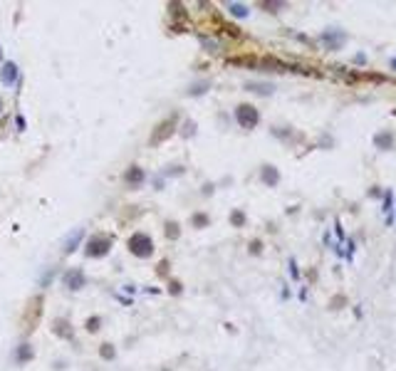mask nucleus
Masks as SVG:
<instances>
[{
    "mask_svg": "<svg viewBox=\"0 0 396 371\" xmlns=\"http://www.w3.org/2000/svg\"><path fill=\"white\" fill-rule=\"evenodd\" d=\"M102 356H104V359L114 356V349H109V344H104V349H102Z\"/></svg>",
    "mask_w": 396,
    "mask_h": 371,
    "instance_id": "obj_12",
    "label": "nucleus"
},
{
    "mask_svg": "<svg viewBox=\"0 0 396 371\" xmlns=\"http://www.w3.org/2000/svg\"><path fill=\"white\" fill-rule=\"evenodd\" d=\"M231 10H233L236 15H245V8H243V5H231Z\"/></svg>",
    "mask_w": 396,
    "mask_h": 371,
    "instance_id": "obj_13",
    "label": "nucleus"
},
{
    "mask_svg": "<svg viewBox=\"0 0 396 371\" xmlns=\"http://www.w3.org/2000/svg\"><path fill=\"white\" fill-rule=\"evenodd\" d=\"M30 354H33V351H30V349H28V344H25V346L20 349V354H18V359H20V361H25V359H28Z\"/></svg>",
    "mask_w": 396,
    "mask_h": 371,
    "instance_id": "obj_9",
    "label": "nucleus"
},
{
    "mask_svg": "<svg viewBox=\"0 0 396 371\" xmlns=\"http://www.w3.org/2000/svg\"><path fill=\"white\" fill-rule=\"evenodd\" d=\"M173 129H176V116H171V119L161 121V124L156 126V131L151 134V144H161L163 139H168V136L173 134Z\"/></svg>",
    "mask_w": 396,
    "mask_h": 371,
    "instance_id": "obj_3",
    "label": "nucleus"
},
{
    "mask_svg": "<svg viewBox=\"0 0 396 371\" xmlns=\"http://www.w3.org/2000/svg\"><path fill=\"white\" fill-rule=\"evenodd\" d=\"M238 121L250 129V126L258 124V111H255L253 107H238Z\"/></svg>",
    "mask_w": 396,
    "mask_h": 371,
    "instance_id": "obj_4",
    "label": "nucleus"
},
{
    "mask_svg": "<svg viewBox=\"0 0 396 371\" xmlns=\"http://www.w3.org/2000/svg\"><path fill=\"white\" fill-rule=\"evenodd\" d=\"M0 109H3V102H0Z\"/></svg>",
    "mask_w": 396,
    "mask_h": 371,
    "instance_id": "obj_15",
    "label": "nucleus"
},
{
    "mask_svg": "<svg viewBox=\"0 0 396 371\" xmlns=\"http://www.w3.org/2000/svg\"><path fill=\"white\" fill-rule=\"evenodd\" d=\"M0 77H3V82H5V84H13V82H15V77H18V67H15L13 62H10V65H5V67H3V74H0Z\"/></svg>",
    "mask_w": 396,
    "mask_h": 371,
    "instance_id": "obj_6",
    "label": "nucleus"
},
{
    "mask_svg": "<svg viewBox=\"0 0 396 371\" xmlns=\"http://www.w3.org/2000/svg\"><path fill=\"white\" fill-rule=\"evenodd\" d=\"M79 238H82V230H75V235H70V238H67V243H65V253L75 250V245L79 243Z\"/></svg>",
    "mask_w": 396,
    "mask_h": 371,
    "instance_id": "obj_8",
    "label": "nucleus"
},
{
    "mask_svg": "<svg viewBox=\"0 0 396 371\" xmlns=\"http://www.w3.org/2000/svg\"><path fill=\"white\" fill-rule=\"evenodd\" d=\"M109 248H112V240H109L107 235H94V238H89V243H87V255H89V258H99V255H104Z\"/></svg>",
    "mask_w": 396,
    "mask_h": 371,
    "instance_id": "obj_2",
    "label": "nucleus"
},
{
    "mask_svg": "<svg viewBox=\"0 0 396 371\" xmlns=\"http://www.w3.org/2000/svg\"><path fill=\"white\" fill-rule=\"evenodd\" d=\"M129 250H131L134 255H139V258H149V255H151V250H154V243H151V238H149V235L136 233V235H131V238H129Z\"/></svg>",
    "mask_w": 396,
    "mask_h": 371,
    "instance_id": "obj_1",
    "label": "nucleus"
},
{
    "mask_svg": "<svg viewBox=\"0 0 396 371\" xmlns=\"http://www.w3.org/2000/svg\"><path fill=\"white\" fill-rule=\"evenodd\" d=\"M65 285H67L70 290L84 287V275H82V270H70V272L65 275Z\"/></svg>",
    "mask_w": 396,
    "mask_h": 371,
    "instance_id": "obj_5",
    "label": "nucleus"
},
{
    "mask_svg": "<svg viewBox=\"0 0 396 371\" xmlns=\"http://www.w3.org/2000/svg\"><path fill=\"white\" fill-rule=\"evenodd\" d=\"M126 181H129V183H134V186H139V183L144 181V171H141V168H131V171H126Z\"/></svg>",
    "mask_w": 396,
    "mask_h": 371,
    "instance_id": "obj_7",
    "label": "nucleus"
},
{
    "mask_svg": "<svg viewBox=\"0 0 396 371\" xmlns=\"http://www.w3.org/2000/svg\"><path fill=\"white\" fill-rule=\"evenodd\" d=\"M87 329H89V332L99 329V319H89V322H87Z\"/></svg>",
    "mask_w": 396,
    "mask_h": 371,
    "instance_id": "obj_11",
    "label": "nucleus"
},
{
    "mask_svg": "<svg viewBox=\"0 0 396 371\" xmlns=\"http://www.w3.org/2000/svg\"><path fill=\"white\" fill-rule=\"evenodd\" d=\"M265 181H270V183H275V181H277V176H275V171H265Z\"/></svg>",
    "mask_w": 396,
    "mask_h": 371,
    "instance_id": "obj_14",
    "label": "nucleus"
},
{
    "mask_svg": "<svg viewBox=\"0 0 396 371\" xmlns=\"http://www.w3.org/2000/svg\"><path fill=\"white\" fill-rule=\"evenodd\" d=\"M176 228H178V225H176V223H171V225H168V230H166V235H168V238H176V235H178V230H176Z\"/></svg>",
    "mask_w": 396,
    "mask_h": 371,
    "instance_id": "obj_10",
    "label": "nucleus"
}]
</instances>
